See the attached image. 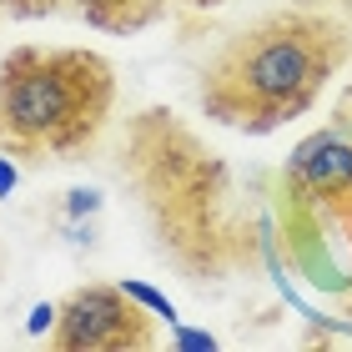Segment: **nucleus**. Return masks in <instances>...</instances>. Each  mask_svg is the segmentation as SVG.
<instances>
[{"instance_id":"nucleus-3","label":"nucleus","mask_w":352,"mask_h":352,"mask_svg":"<svg viewBox=\"0 0 352 352\" xmlns=\"http://www.w3.org/2000/svg\"><path fill=\"white\" fill-rule=\"evenodd\" d=\"M126 171L146 191L162 247L176 262L197 277L227 272V257H221V247L232 242V232L221 227L232 206L227 171H221V162H212V151H201L171 121V111H141V121L131 126Z\"/></svg>"},{"instance_id":"nucleus-8","label":"nucleus","mask_w":352,"mask_h":352,"mask_svg":"<svg viewBox=\"0 0 352 352\" xmlns=\"http://www.w3.org/2000/svg\"><path fill=\"white\" fill-rule=\"evenodd\" d=\"M96 206H101V197L96 191H71V201H66V212H76V217H91Z\"/></svg>"},{"instance_id":"nucleus-14","label":"nucleus","mask_w":352,"mask_h":352,"mask_svg":"<svg viewBox=\"0 0 352 352\" xmlns=\"http://www.w3.org/2000/svg\"><path fill=\"white\" fill-rule=\"evenodd\" d=\"M191 6H221V0H191Z\"/></svg>"},{"instance_id":"nucleus-5","label":"nucleus","mask_w":352,"mask_h":352,"mask_svg":"<svg viewBox=\"0 0 352 352\" xmlns=\"http://www.w3.org/2000/svg\"><path fill=\"white\" fill-rule=\"evenodd\" d=\"M41 15H76L106 36H136L166 15V0H10V21H41Z\"/></svg>"},{"instance_id":"nucleus-4","label":"nucleus","mask_w":352,"mask_h":352,"mask_svg":"<svg viewBox=\"0 0 352 352\" xmlns=\"http://www.w3.org/2000/svg\"><path fill=\"white\" fill-rule=\"evenodd\" d=\"M51 347H60V352H146V347H156V327H151L146 307L121 292V282L116 287L91 282V287H76L60 302Z\"/></svg>"},{"instance_id":"nucleus-9","label":"nucleus","mask_w":352,"mask_h":352,"mask_svg":"<svg viewBox=\"0 0 352 352\" xmlns=\"http://www.w3.org/2000/svg\"><path fill=\"white\" fill-rule=\"evenodd\" d=\"M15 182H21V171H15V162H10L6 151H0V197H10Z\"/></svg>"},{"instance_id":"nucleus-13","label":"nucleus","mask_w":352,"mask_h":352,"mask_svg":"<svg viewBox=\"0 0 352 352\" xmlns=\"http://www.w3.org/2000/svg\"><path fill=\"white\" fill-rule=\"evenodd\" d=\"M0 21H10V0H0Z\"/></svg>"},{"instance_id":"nucleus-7","label":"nucleus","mask_w":352,"mask_h":352,"mask_svg":"<svg viewBox=\"0 0 352 352\" xmlns=\"http://www.w3.org/2000/svg\"><path fill=\"white\" fill-rule=\"evenodd\" d=\"M56 317H60L56 302H36V307H30V317H25V332H30V338H41L45 327H56Z\"/></svg>"},{"instance_id":"nucleus-2","label":"nucleus","mask_w":352,"mask_h":352,"mask_svg":"<svg viewBox=\"0 0 352 352\" xmlns=\"http://www.w3.org/2000/svg\"><path fill=\"white\" fill-rule=\"evenodd\" d=\"M116 101V71L81 45H15L0 60V151L15 162H71L96 146Z\"/></svg>"},{"instance_id":"nucleus-1","label":"nucleus","mask_w":352,"mask_h":352,"mask_svg":"<svg viewBox=\"0 0 352 352\" xmlns=\"http://www.w3.org/2000/svg\"><path fill=\"white\" fill-rule=\"evenodd\" d=\"M352 30L327 10L292 6L242 25L201 66V111L232 131L267 136L307 116L322 86L347 66Z\"/></svg>"},{"instance_id":"nucleus-12","label":"nucleus","mask_w":352,"mask_h":352,"mask_svg":"<svg viewBox=\"0 0 352 352\" xmlns=\"http://www.w3.org/2000/svg\"><path fill=\"white\" fill-rule=\"evenodd\" d=\"M338 131H347V136H352V86H347L342 106H338Z\"/></svg>"},{"instance_id":"nucleus-6","label":"nucleus","mask_w":352,"mask_h":352,"mask_svg":"<svg viewBox=\"0 0 352 352\" xmlns=\"http://www.w3.org/2000/svg\"><path fill=\"white\" fill-rule=\"evenodd\" d=\"M121 292H126V297H136V302H141V307H146L151 317H166V322H182V317H176V302H171L166 292H156V287L136 282V277H121Z\"/></svg>"},{"instance_id":"nucleus-10","label":"nucleus","mask_w":352,"mask_h":352,"mask_svg":"<svg viewBox=\"0 0 352 352\" xmlns=\"http://www.w3.org/2000/svg\"><path fill=\"white\" fill-rule=\"evenodd\" d=\"M176 347H217V338H212V332H191V327H182V332H176Z\"/></svg>"},{"instance_id":"nucleus-11","label":"nucleus","mask_w":352,"mask_h":352,"mask_svg":"<svg viewBox=\"0 0 352 352\" xmlns=\"http://www.w3.org/2000/svg\"><path fill=\"white\" fill-rule=\"evenodd\" d=\"M342 232H347V242H352V206L342 212ZM342 317H352V282H347V292H342Z\"/></svg>"}]
</instances>
